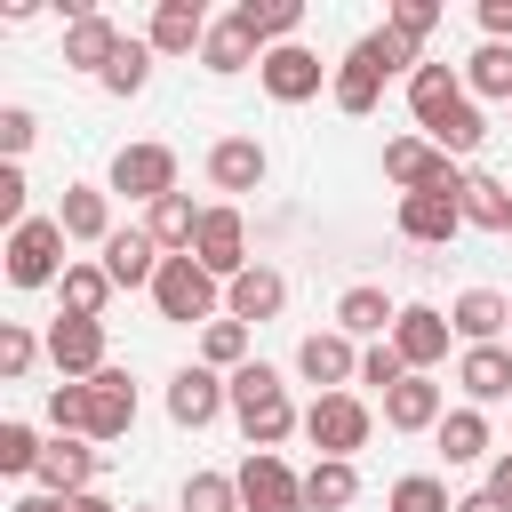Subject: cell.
Returning <instances> with one entry per match:
<instances>
[{
	"mask_svg": "<svg viewBox=\"0 0 512 512\" xmlns=\"http://www.w3.org/2000/svg\"><path fill=\"white\" fill-rule=\"evenodd\" d=\"M232 424H240V440H248V448L280 456V440H288V432H304V408L288 400L280 368L248 360V368H232Z\"/></svg>",
	"mask_w": 512,
	"mask_h": 512,
	"instance_id": "1",
	"label": "cell"
},
{
	"mask_svg": "<svg viewBox=\"0 0 512 512\" xmlns=\"http://www.w3.org/2000/svg\"><path fill=\"white\" fill-rule=\"evenodd\" d=\"M152 312L160 320H176V328H208V320H224V280L200 264V256H168L160 264V280H152Z\"/></svg>",
	"mask_w": 512,
	"mask_h": 512,
	"instance_id": "2",
	"label": "cell"
},
{
	"mask_svg": "<svg viewBox=\"0 0 512 512\" xmlns=\"http://www.w3.org/2000/svg\"><path fill=\"white\" fill-rule=\"evenodd\" d=\"M72 240H64V224L56 216H24L16 232H8V288H56L64 272H72V256H64Z\"/></svg>",
	"mask_w": 512,
	"mask_h": 512,
	"instance_id": "3",
	"label": "cell"
},
{
	"mask_svg": "<svg viewBox=\"0 0 512 512\" xmlns=\"http://www.w3.org/2000/svg\"><path fill=\"white\" fill-rule=\"evenodd\" d=\"M368 432H376V408L360 400V392H320L312 408H304V440L320 448V456H360L368 448Z\"/></svg>",
	"mask_w": 512,
	"mask_h": 512,
	"instance_id": "4",
	"label": "cell"
},
{
	"mask_svg": "<svg viewBox=\"0 0 512 512\" xmlns=\"http://www.w3.org/2000/svg\"><path fill=\"white\" fill-rule=\"evenodd\" d=\"M384 176L400 184V192H464V160H448L432 136H392L384 144Z\"/></svg>",
	"mask_w": 512,
	"mask_h": 512,
	"instance_id": "5",
	"label": "cell"
},
{
	"mask_svg": "<svg viewBox=\"0 0 512 512\" xmlns=\"http://www.w3.org/2000/svg\"><path fill=\"white\" fill-rule=\"evenodd\" d=\"M224 408H232V376H216L208 360H192V368L168 376V424L176 432H208Z\"/></svg>",
	"mask_w": 512,
	"mask_h": 512,
	"instance_id": "6",
	"label": "cell"
},
{
	"mask_svg": "<svg viewBox=\"0 0 512 512\" xmlns=\"http://www.w3.org/2000/svg\"><path fill=\"white\" fill-rule=\"evenodd\" d=\"M232 480H240V512H304V472H296L288 456L248 448Z\"/></svg>",
	"mask_w": 512,
	"mask_h": 512,
	"instance_id": "7",
	"label": "cell"
},
{
	"mask_svg": "<svg viewBox=\"0 0 512 512\" xmlns=\"http://www.w3.org/2000/svg\"><path fill=\"white\" fill-rule=\"evenodd\" d=\"M256 80H264V96H272V104H312V96L336 80V64H320L304 40H288V48H264Z\"/></svg>",
	"mask_w": 512,
	"mask_h": 512,
	"instance_id": "8",
	"label": "cell"
},
{
	"mask_svg": "<svg viewBox=\"0 0 512 512\" xmlns=\"http://www.w3.org/2000/svg\"><path fill=\"white\" fill-rule=\"evenodd\" d=\"M48 360H56V384H88V376H104V368H112V352H104V320H72V312H56V320H48Z\"/></svg>",
	"mask_w": 512,
	"mask_h": 512,
	"instance_id": "9",
	"label": "cell"
},
{
	"mask_svg": "<svg viewBox=\"0 0 512 512\" xmlns=\"http://www.w3.org/2000/svg\"><path fill=\"white\" fill-rule=\"evenodd\" d=\"M112 192H120V200H144V208L168 200V192H184V184H176V152H168V144H120V152H112Z\"/></svg>",
	"mask_w": 512,
	"mask_h": 512,
	"instance_id": "10",
	"label": "cell"
},
{
	"mask_svg": "<svg viewBox=\"0 0 512 512\" xmlns=\"http://www.w3.org/2000/svg\"><path fill=\"white\" fill-rule=\"evenodd\" d=\"M192 256H200V264H208V272L232 288V280L256 264V256H248V216H240L232 200H216V208L200 216V240H192Z\"/></svg>",
	"mask_w": 512,
	"mask_h": 512,
	"instance_id": "11",
	"label": "cell"
},
{
	"mask_svg": "<svg viewBox=\"0 0 512 512\" xmlns=\"http://www.w3.org/2000/svg\"><path fill=\"white\" fill-rule=\"evenodd\" d=\"M448 344H456V328H448L440 304H400V320H392V352L408 360V376H432V368L448 360Z\"/></svg>",
	"mask_w": 512,
	"mask_h": 512,
	"instance_id": "12",
	"label": "cell"
},
{
	"mask_svg": "<svg viewBox=\"0 0 512 512\" xmlns=\"http://www.w3.org/2000/svg\"><path fill=\"white\" fill-rule=\"evenodd\" d=\"M296 376L320 384V392H352V384H360V344H352L344 328H312V336L296 344Z\"/></svg>",
	"mask_w": 512,
	"mask_h": 512,
	"instance_id": "13",
	"label": "cell"
},
{
	"mask_svg": "<svg viewBox=\"0 0 512 512\" xmlns=\"http://www.w3.org/2000/svg\"><path fill=\"white\" fill-rule=\"evenodd\" d=\"M400 240H416V248H448L456 232H464V192H400Z\"/></svg>",
	"mask_w": 512,
	"mask_h": 512,
	"instance_id": "14",
	"label": "cell"
},
{
	"mask_svg": "<svg viewBox=\"0 0 512 512\" xmlns=\"http://www.w3.org/2000/svg\"><path fill=\"white\" fill-rule=\"evenodd\" d=\"M208 8L200 0H152V24H144V48L168 64V56H200V40H208Z\"/></svg>",
	"mask_w": 512,
	"mask_h": 512,
	"instance_id": "15",
	"label": "cell"
},
{
	"mask_svg": "<svg viewBox=\"0 0 512 512\" xmlns=\"http://www.w3.org/2000/svg\"><path fill=\"white\" fill-rule=\"evenodd\" d=\"M128 432H136V376L128 368L88 376V440L104 448V440H128Z\"/></svg>",
	"mask_w": 512,
	"mask_h": 512,
	"instance_id": "16",
	"label": "cell"
},
{
	"mask_svg": "<svg viewBox=\"0 0 512 512\" xmlns=\"http://www.w3.org/2000/svg\"><path fill=\"white\" fill-rule=\"evenodd\" d=\"M456 392H464V408L512 400V344H464L456 352Z\"/></svg>",
	"mask_w": 512,
	"mask_h": 512,
	"instance_id": "17",
	"label": "cell"
},
{
	"mask_svg": "<svg viewBox=\"0 0 512 512\" xmlns=\"http://www.w3.org/2000/svg\"><path fill=\"white\" fill-rule=\"evenodd\" d=\"M328 104H336L344 120H368V112L384 104V64H376V56L360 48V40H352V48L336 56V80H328Z\"/></svg>",
	"mask_w": 512,
	"mask_h": 512,
	"instance_id": "18",
	"label": "cell"
},
{
	"mask_svg": "<svg viewBox=\"0 0 512 512\" xmlns=\"http://www.w3.org/2000/svg\"><path fill=\"white\" fill-rule=\"evenodd\" d=\"M280 304H288V280H280V264H248L232 288H224V320H240V328H264V320H280Z\"/></svg>",
	"mask_w": 512,
	"mask_h": 512,
	"instance_id": "19",
	"label": "cell"
},
{
	"mask_svg": "<svg viewBox=\"0 0 512 512\" xmlns=\"http://www.w3.org/2000/svg\"><path fill=\"white\" fill-rule=\"evenodd\" d=\"M264 176H272V152L256 136H216L208 144V184L216 192H264Z\"/></svg>",
	"mask_w": 512,
	"mask_h": 512,
	"instance_id": "20",
	"label": "cell"
},
{
	"mask_svg": "<svg viewBox=\"0 0 512 512\" xmlns=\"http://www.w3.org/2000/svg\"><path fill=\"white\" fill-rule=\"evenodd\" d=\"M96 264L112 272V288H144V296H152V280H160V264H168V256L152 248V232H144V224H128V232H112V240L96 248Z\"/></svg>",
	"mask_w": 512,
	"mask_h": 512,
	"instance_id": "21",
	"label": "cell"
},
{
	"mask_svg": "<svg viewBox=\"0 0 512 512\" xmlns=\"http://www.w3.org/2000/svg\"><path fill=\"white\" fill-rule=\"evenodd\" d=\"M440 416H448V392L432 376H400L384 392V432H440Z\"/></svg>",
	"mask_w": 512,
	"mask_h": 512,
	"instance_id": "22",
	"label": "cell"
},
{
	"mask_svg": "<svg viewBox=\"0 0 512 512\" xmlns=\"http://www.w3.org/2000/svg\"><path fill=\"white\" fill-rule=\"evenodd\" d=\"M464 104V64H440V56H424L416 72H408V112H416V128H432L440 112H456Z\"/></svg>",
	"mask_w": 512,
	"mask_h": 512,
	"instance_id": "23",
	"label": "cell"
},
{
	"mask_svg": "<svg viewBox=\"0 0 512 512\" xmlns=\"http://www.w3.org/2000/svg\"><path fill=\"white\" fill-rule=\"evenodd\" d=\"M56 224H64V240H72V248H104V240L120 232V224H112V192H96V184H64Z\"/></svg>",
	"mask_w": 512,
	"mask_h": 512,
	"instance_id": "24",
	"label": "cell"
},
{
	"mask_svg": "<svg viewBox=\"0 0 512 512\" xmlns=\"http://www.w3.org/2000/svg\"><path fill=\"white\" fill-rule=\"evenodd\" d=\"M392 320H400V304H392L376 280H360V288H344V296H336V328H344L352 344H384V336H392Z\"/></svg>",
	"mask_w": 512,
	"mask_h": 512,
	"instance_id": "25",
	"label": "cell"
},
{
	"mask_svg": "<svg viewBox=\"0 0 512 512\" xmlns=\"http://www.w3.org/2000/svg\"><path fill=\"white\" fill-rule=\"evenodd\" d=\"M448 328H456V344H504L512 336V304L496 288H464L448 304Z\"/></svg>",
	"mask_w": 512,
	"mask_h": 512,
	"instance_id": "26",
	"label": "cell"
},
{
	"mask_svg": "<svg viewBox=\"0 0 512 512\" xmlns=\"http://www.w3.org/2000/svg\"><path fill=\"white\" fill-rule=\"evenodd\" d=\"M120 40H128V32H120L112 16H80V24H64V64L88 72V80H104L112 56H120Z\"/></svg>",
	"mask_w": 512,
	"mask_h": 512,
	"instance_id": "27",
	"label": "cell"
},
{
	"mask_svg": "<svg viewBox=\"0 0 512 512\" xmlns=\"http://www.w3.org/2000/svg\"><path fill=\"white\" fill-rule=\"evenodd\" d=\"M200 216H208V208H200L192 192H168V200H152V208H144V232H152V248H160V256H192Z\"/></svg>",
	"mask_w": 512,
	"mask_h": 512,
	"instance_id": "28",
	"label": "cell"
},
{
	"mask_svg": "<svg viewBox=\"0 0 512 512\" xmlns=\"http://www.w3.org/2000/svg\"><path fill=\"white\" fill-rule=\"evenodd\" d=\"M48 496H88L96 488V440H48L40 472H32Z\"/></svg>",
	"mask_w": 512,
	"mask_h": 512,
	"instance_id": "29",
	"label": "cell"
},
{
	"mask_svg": "<svg viewBox=\"0 0 512 512\" xmlns=\"http://www.w3.org/2000/svg\"><path fill=\"white\" fill-rule=\"evenodd\" d=\"M248 64H264V48H256V32H248L240 16H216V24H208V40H200V72H216V80H232V72H248Z\"/></svg>",
	"mask_w": 512,
	"mask_h": 512,
	"instance_id": "30",
	"label": "cell"
},
{
	"mask_svg": "<svg viewBox=\"0 0 512 512\" xmlns=\"http://www.w3.org/2000/svg\"><path fill=\"white\" fill-rule=\"evenodd\" d=\"M56 296H64V312H72V320H104V304H112L120 288H112V272H104L96 256H72V272L56 280Z\"/></svg>",
	"mask_w": 512,
	"mask_h": 512,
	"instance_id": "31",
	"label": "cell"
},
{
	"mask_svg": "<svg viewBox=\"0 0 512 512\" xmlns=\"http://www.w3.org/2000/svg\"><path fill=\"white\" fill-rule=\"evenodd\" d=\"M464 96L472 104H512V48L504 40H480L464 56Z\"/></svg>",
	"mask_w": 512,
	"mask_h": 512,
	"instance_id": "32",
	"label": "cell"
},
{
	"mask_svg": "<svg viewBox=\"0 0 512 512\" xmlns=\"http://www.w3.org/2000/svg\"><path fill=\"white\" fill-rule=\"evenodd\" d=\"M232 16L256 32V48H288V40L304 32V0H240Z\"/></svg>",
	"mask_w": 512,
	"mask_h": 512,
	"instance_id": "33",
	"label": "cell"
},
{
	"mask_svg": "<svg viewBox=\"0 0 512 512\" xmlns=\"http://www.w3.org/2000/svg\"><path fill=\"white\" fill-rule=\"evenodd\" d=\"M432 440H440V456H448V464H480L496 432H488V408H448Z\"/></svg>",
	"mask_w": 512,
	"mask_h": 512,
	"instance_id": "34",
	"label": "cell"
},
{
	"mask_svg": "<svg viewBox=\"0 0 512 512\" xmlns=\"http://www.w3.org/2000/svg\"><path fill=\"white\" fill-rule=\"evenodd\" d=\"M344 504H360V472L344 456H320L304 472V512H344Z\"/></svg>",
	"mask_w": 512,
	"mask_h": 512,
	"instance_id": "35",
	"label": "cell"
},
{
	"mask_svg": "<svg viewBox=\"0 0 512 512\" xmlns=\"http://www.w3.org/2000/svg\"><path fill=\"white\" fill-rule=\"evenodd\" d=\"M424 136H432V144H440L448 160H472V152L488 144V112H480V104L464 96V104H456V112H440V120H432Z\"/></svg>",
	"mask_w": 512,
	"mask_h": 512,
	"instance_id": "36",
	"label": "cell"
},
{
	"mask_svg": "<svg viewBox=\"0 0 512 512\" xmlns=\"http://www.w3.org/2000/svg\"><path fill=\"white\" fill-rule=\"evenodd\" d=\"M464 224L512 240V184H496V176H464Z\"/></svg>",
	"mask_w": 512,
	"mask_h": 512,
	"instance_id": "37",
	"label": "cell"
},
{
	"mask_svg": "<svg viewBox=\"0 0 512 512\" xmlns=\"http://www.w3.org/2000/svg\"><path fill=\"white\" fill-rule=\"evenodd\" d=\"M152 64H160V56H152V48H144V40H120V56H112V72H104V80H96V88H104V96H120V104H128V96H144V88H152Z\"/></svg>",
	"mask_w": 512,
	"mask_h": 512,
	"instance_id": "38",
	"label": "cell"
},
{
	"mask_svg": "<svg viewBox=\"0 0 512 512\" xmlns=\"http://www.w3.org/2000/svg\"><path fill=\"white\" fill-rule=\"evenodd\" d=\"M176 512H240V480L232 472H184Z\"/></svg>",
	"mask_w": 512,
	"mask_h": 512,
	"instance_id": "39",
	"label": "cell"
},
{
	"mask_svg": "<svg viewBox=\"0 0 512 512\" xmlns=\"http://www.w3.org/2000/svg\"><path fill=\"white\" fill-rule=\"evenodd\" d=\"M384 512H456V496H448L440 472H400L392 496H384Z\"/></svg>",
	"mask_w": 512,
	"mask_h": 512,
	"instance_id": "40",
	"label": "cell"
},
{
	"mask_svg": "<svg viewBox=\"0 0 512 512\" xmlns=\"http://www.w3.org/2000/svg\"><path fill=\"white\" fill-rule=\"evenodd\" d=\"M40 456H48V440H40L24 416H8V424H0V472H8V480H32Z\"/></svg>",
	"mask_w": 512,
	"mask_h": 512,
	"instance_id": "41",
	"label": "cell"
},
{
	"mask_svg": "<svg viewBox=\"0 0 512 512\" xmlns=\"http://www.w3.org/2000/svg\"><path fill=\"white\" fill-rule=\"evenodd\" d=\"M200 360H208L216 376L248 368V328H240V320H208V328H200Z\"/></svg>",
	"mask_w": 512,
	"mask_h": 512,
	"instance_id": "42",
	"label": "cell"
},
{
	"mask_svg": "<svg viewBox=\"0 0 512 512\" xmlns=\"http://www.w3.org/2000/svg\"><path fill=\"white\" fill-rule=\"evenodd\" d=\"M40 352H48V336H32L24 320H0V384H24Z\"/></svg>",
	"mask_w": 512,
	"mask_h": 512,
	"instance_id": "43",
	"label": "cell"
},
{
	"mask_svg": "<svg viewBox=\"0 0 512 512\" xmlns=\"http://www.w3.org/2000/svg\"><path fill=\"white\" fill-rule=\"evenodd\" d=\"M48 424L56 440H88V384H48Z\"/></svg>",
	"mask_w": 512,
	"mask_h": 512,
	"instance_id": "44",
	"label": "cell"
},
{
	"mask_svg": "<svg viewBox=\"0 0 512 512\" xmlns=\"http://www.w3.org/2000/svg\"><path fill=\"white\" fill-rule=\"evenodd\" d=\"M360 48H368V56L384 64V80H392V72H416V64H424V48H416V40H400L392 24H376V32L360 40Z\"/></svg>",
	"mask_w": 512,
	"mask_h": 512,
	"instance_id": "45",
	"label": "cell"
},
{
	"mask_svg": "<svg viewBox=\"0 0 512 512\" xmlns=\"http://www.w3.org/2000/svg\"><path fill=\"white\" fill-rule=\"evenodd\" d=\"M384 24H392L400 40H416V48H424V40L440 32V8H432V0H392V8H384Z\"/></svg>",
	"mask_w": 512,
	"mask_h": 512,
	"instance_id": "46",
	"label": "cell"
},
{
	"mask_svg": "<svg viewBox=\"0 0 512 512\" xmlns=\"http://www.w3.org/2000/svg\"><path fill=\"white\" fill-rule=\"evenodd\" d=\"M400 376H408V360L392 352V336H384V344H360V384H376V392H392Z\"/></svg>",
	"mask_w": 512,
	"mask_h": 512,
	"instance_id": "47",
	"label": "cell"
},
{
	"mask_svg": "<svg viewBox=\"0 0 512 512\" xmlns=\"http://www.w3.org/2000/svg\"><path fill=\"white\" fill-rule=\"evenodd\" d=\"M32 136H40V120H32L24 104H0V152H8V160H24V152H32Z\"/></svg>",
	"mask_w": 512,
	"mask_h": 512,
	"instance_id": "48",
	"label": "cell"
},
{
	"mask_svg": "<svg viewBox=\"0 0 512 512\" xmlns=\"http://www.w3.org/2000/svg\"><path fill=\"white\" fill-rule=\"evenodd\" d=\"M24 216H32V208H24V168H16V160H8V168H0V224H8V232H16V224H24Z\"/></svg>",
	"mask_w": 512,
	"mask_h": 512,
	"instance_id": "49",
	"label": "cell"
},
{
	"mask_svg": "<svg viewBox=\"0 0 512 512\" xmlns=\"http://www.w3.org/2000/svg\"><path fill=\"white\" fill-rule=\"evenodd\" d=\"M480 32L512 48V0H480Z\"/></svg>",
	"mask_w": 512,
	"mask_h": 512,
	"instance_id": "50",
	"label": "cell"
},
{
	"mask_svg": "<svg viewBox=\"0 0 512 512\" xmlns=\"http://www.w3.org/2000/svg\"><path fill=\"white\" fill-rule=\"evenodd\" d=\"M456 512H512L496 488H472V496H456Z\"/></svg>",
	"mask_w": 512,
	"mask_h": 512,
	"instance_id": "51",
	"label": "cell"
},
{
	"mask_svg": "<svg viewBox=\"0 0 512 512\" xmlns=\"http://www.w3.org/2000/svg\"><path fill=\"white\" fill-rule=\"evenodd\" d=\"M8 512H64V496H48V488H32V496H16Z\"/></svg>",
	"mask_w": 512,
	"mask_h": 512,
	"instance_id": "52",
	"label": "cell"
},
{
	"mask_svg": "<svg viewBox=\"0 0 512 512\" xmlns=\"http://www.w3.org/2000/svg\"><path fill=\"white\" fill-rule=\"evenodd\" d=\"M488 488H496V496H504V504H512V448H504V456H496V464H488Z\"/></svg>",
	"mask_w": 512,
	"mask_h": 512,
	"instance_id": "53",
	"label": "cell"
},
{
	"mask_svg": "<svg viewBox=\"0 0 512 512\" xmlns=\"http://www.w3.org/2000/svg\"><path fill=\"white\" fill-rule=\"evenodd\" d=\"M64 512H120V504H112V496H96V488H88V496H64Z\"/></svg>",
	"mask_w": 512,
	"mask_h": 512,
	"instance_id": "54",
	"label": "cell"
},
{
	"mask_svg": "<svg viewBox=\"0 0 512 512\" xmlns=\"http://www.w3.org/2000/svg\"><path fill=\"white\" fill-rule=\"evenodd\" d=\"M128 512H152V504H128Z\"/></svg>",
	"mask_w": 512,
	"mask_h": 512,
	"instance_id": "55",
	"label": "cell"
},
{
	"mask_svg": "<svg viewBox=\"0 0 512 512\" xmlns=\"http://www.w3.org/2000/svg\"><path fill=\"white\" fill-rule=\"evenodd\" d=\"M504 120H512V104H504Z\"/></svg>",
	"mask_w": 512,
	"mask_h": 512,
	"instance_id": "56",
	"label": "cell"
},
{
	"mask_svg": "<svg viewBox=\"0 0 512 512\" xmlns=\"http://www.w3.org/2000/svg\"><path fill=\"white\" fill-rule=\"evenodd\" d=\"M504 344H512V336H504Z\"/></svg>",
	"mask_w": 512,
	"mask_h": 512,
	"instance_id": "57",
	"label": "cell"
}]
</instances>
